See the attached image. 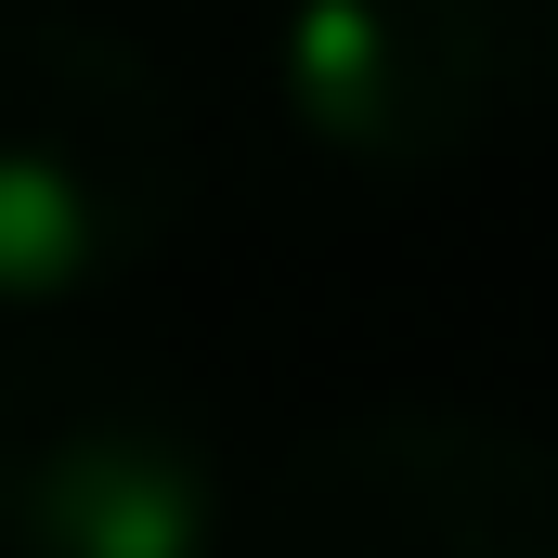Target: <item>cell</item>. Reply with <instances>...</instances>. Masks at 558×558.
I'll return each mask as SVG.
<instances>
[{
	"mask_svg": "<svg viewBox=\"0 0 558 558\" xmlns=\"http://www.w3.org/2000/svg\"><path fill=\"white\" fill-rule=\"evenodd\" d=\"M247 558H558V441L454 403H390L286 441Z\"/></svg>",
	"mask_w": 558,
	"mask_h": 558,
	"instance_id": "4",
	"label": "cell"
},
{
	"mask_svg": "<svg viewBox=\"0 0 558 558\" xmlns=\"http://www.w3.org/2000/svg\"><path fill=\"white\" fill-rule=\"evenodd\" d=\"M195 195L169 65L52 0H0V312H78L131 286Z\"/></svg>",
	"mask_w": 558,
	"mask_h": 558,
	"instance_id": "1",
	"label": "cell"
},
{
	"mask_svg": "<svg viewBox=\"0 0 558 558\" xmlns=\"http://www.w3.org/2000/svg\"><path fill=\"white\" fill-rule=\"evenodd\" d=\"M0 558H234V468L208 416L118 351H13Z\"/></svg>",
	"mask_w": 558,
	"mask_h": 558,
	"instance_id": "2",
	"label": "cell"
},
{
	"mask_svg": "<svg viewBox=\"0 0 558 558\" xmlns=\"http://www.w3.org/2000/svg\"><path fill=\"white\" fill-rule=\"evenodd\" d=\"M558 92V0H286L274 105L338 169L416 182Z\"/></svg>",
	"mask_w": 558,
	"mask_h": 558,
	"instance_id": "3",
	"label": "cell"
}]
</instances>
